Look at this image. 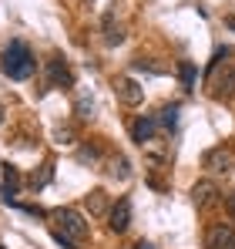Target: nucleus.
<instances>
[{
    "instance_id": "1",
    "label": "nucleus",
    "mask_w": 235,
    "mask_h": 249,
    "mask_svg": "<svg viewBox=\"0 0 235 249\" xmlns=\"http://www.w3.org/2000/svg\"><path fill=\"white\" fill-rule=\"evenodd\" d=\"M0 68H3V74H7L10 81H27V78H34V71H37V61H34L31 47L24 41H10L3 47V54H0Z\"/></svg>"
},
{
    "instance_id": "2",
    "label": "nucleus",
    "mask_w": 235,
    "mask_h": 249,
    "mask_svg": "<svg viewBox=\"0 0 235 249\" xmlns=\"http://www.w3.org/2000/svg\"><path fill=\"white\" fill-rule=\"evenodd\" d=\"M232 57V51H215V61H212V71H208V88H212V98L215 101H229L235 98V61H225Z\"/></svg>"
},
{
    "instance_id": "3",
    "label": "nucleus",
    "mask_w": 235,
    "mask_h": 249,
    "mask_svg": "<svg viewBox=\"0 0 235 249\" xmlns=\"http://www.w3.org/2000/svg\"><path fill=\"white\" fill-rule=\"evenodd\" d=\"M50 219H54V229H57V232H64L74 246H84V243H87L91 226H87V219L81 215L78 209L61 206V209H54V212H50Z\"/></svg>"
},
{
    "instance_id": "4",
    "label": "nucleus",
    "mask_w": 235,
    "mask_h": 249,
    "mask_svg": "<svg viewBox=\"0 0 235 249\" xmlns=\"http://www.w3.org/2000/svg\"><path fill=\"white\" fill-rule=\"evenodd\" d=\"M201 168H208L212 175H229L235 168V152L229 145H215L201 155Z\"/></svg>"
},
{
    "instance_id": "5",
    "label": "nucleus",
    "mask_w": 235,
    "mask_h": 249,
    "mask_svg": "<svg viewBox=\"0 0 235 249\" xmlns=\"http://www.w3.org/2000/svg\"><path fill=\"white\" fill-rule=\"evenodd\" d=\"M44 74H47V84L50 88H74V71H71V64L61 57V54H54L47 64H44Z\"/></svg>"
},
{
    "instance_id": "6",
    "label": "nucleus",
    "mask_w": 235,
    "mask_h": 249,
    "mask_svg": "<svg viewBox=\"0 0 235 249\" xmlns=\"http://www.w3.org/2000/svg\"><path fill=\"white\" fill-rule=\"evenodd\" d=\"M115 94H118V101L128 105V108H138V105L145 101V88L134 81V78H128V74L115 78Z\"/></svg>"
},
{
    "instance_id": "7",
    "label": "nucleus",
    "mask_w": 235,
    "mask_h": 249,
    "mask_svg": "<svg viewBox=\"0 0 235 249\" xmlns=\"http://www.w3.org/2000/svg\"><path fill=\"white\" fill-rule=\"evenodd\" d=\"M205 249H235V226L229 222H215L205 232Z\"/></svg>"
},
{
    "instance_id": "8",
    "label": "nucleus",
    "mask_w": 235,
    "mask_h": 249,
    "mask_svg": "<svg viewBox=\"0 0 235 249\" xmlns=\"http://www.w3.org/2000/svg\"><path fill=\"white\" fill-rule=\"evenodd\" d=\"M218 199H222V189H218L212 178H201V182H195V185H192V202H195L198 209L215 206Z\"/></svg>"
},
{
    "instance_id": "9",
    "label": "nucleus",
    "mask_w": 235,
    "mask_h": 249,
    "mask_svg": "<svg viewBox=\"0 0 235 249\" xmlns=\"http://www.w3.org/2000/svg\"><path fill=\"white\" fill-rule=\"evenodd\" d=\"M128 226H131V199H118L108 212V229L121 236V232H128Z\"/></svg>"
},
{
    "instance_id": "10",
    "label": "nucleus",
    "mask_w": 235,
    "mask_h": 249,
    "mask_svg": "<svg viewBox=\"0 0 235 249\" xmlns=\"http://www.w3.org/2000/svg\"><path fill=\"white\" fill-rule=\"evenodd\" d=\"M155 131H158V122H155V115H138L134 122H131V142L134 145H148L151 138H155Z\"/></svg>"
},
{
    "instance_id": "11",
    "label": "nucleus",
    "mask_w": 235,
    "mask_h": 249,
    "mask_svg": "<svg viewBox=\"0 0 235 249\" xmlns=\"http://www.w3.org/2000/svg\"><path fill=\"white\" fill-rule=\"evenodd\" d=\"M84 209H87L94 219H108V212H111V206H108V192H104V189L87 192V196H84Z\"/></svg>"
},
{
    "instance_id": "12",
    "label": "nucleus",
    "mask_w": 235,
    "mask_h": 249,
    "mask_svg": "<svg viewBox=\"0 0 235 249\" xmlns=\"http://www.w3.org/2000/svg\"><path fill=\"white\" fill-rule=\"evenodd\" d=\"M101 34H104V44H108V47H118V44L124 41V27L115 20V10H108V14L101 17Z\"/></svg>"
},
{
    "instance_id": "13",
    "label": "nucleus",
    "mask_w": 235,
    "mask_h": 249,
    "mask_svg": "<svg viewBox=\"0 0 235 249\" xmlns=\"http://www.w3.org/2000/svg\"><path fill=\"white\" fill-rule=\"evenodd\" d=\"M178 115H182V105H178V101H171V105H161V111L155 115V122H158V128L171 131V128L178 124Z\"/></svg>"
},
{
    "instance_id": "14",
    "label": "nucleus",
    "mask_w": 235,
    "mask_h": 249,
    "mask_svg": "<svg viewBox=\"0 0 235 249\" xmlns=\"http://www.w3.org/2000/svg\"><path fill=\"white\" fill-rule=\"evenodd\" d=\"M17 185H20V175H17V168L10 165V162H3V199L7 202H14V196H17Z\"/></svg>"
},
{
    "instance_id": "15",
    "label": "nucleus",
    "mask_w": 235,
    "mask_h": 249,
    "mask_svg": "<svg viewBox=\"0 0 235 249\" xmlns=\"http://www.w3.org/2000/svg\"><path fill=\"white\" fill-rule=\"evenodd\" d=\"M131 68H134V71H145V74H151V78L168 74V68H165V64H155L151 57H134V61H131Z\"/></svg>"
},
{
    "instance_id": "16",
    "label": "nucleus",
    "mask_w": 235,
    "mask_h": 249,
    "mask_svg": "<svg viewBox=\"0 0 235 249\" xmlns=\"http://www.w3.org/2000/svg\"><path fill=\"white\" fill-rule=\"evenodd\" d=\"M178 78H182V88H185V91H192V88H195V78H198L195 61H182V64H178Z\"/></svg>"
},
{
    "instance_id": "17",
    "label": "nucleus",
    "mask_w": 235,
    "mask_h": 249,
    "mask_svg": "<svg viewBox=\"0 0 235 249\" xmlns=\"http://www.w3.org/2000/svg\"><path fill=\"white\" fill-rule=\"evenodd\" d=\"M78 162H84V165H98L101 162V145H94V142H84L78 152Z\"/></svg>"
},
{
    "instance_id": "18",
    "label": "nucleus",
    "mask_w": 235,
    "mask_h": 249,
    "mask_svg": "<svg viewBox=\"0 0 235 249\" xmlns=\"http://www.w3.org/2000/svg\"><path fill=\"white\" fill-rule=\"evenodd\" d=\"M54 142L57 145H74L78 142V128L74 124H57L54 128Z\"/></svg>"
},
{
    "instance_id": "19",
    "label": "nucleus",
    "mask_w": 235,
    "mask_h": 249,
    "mask_svg": "<svg viewBox=\"0 0 235 249\" xmlns=\"http://www.w3.org/2000/svg\"><path fill=\"white\" fill-rule=\"evenodd\" d=\"M74 115H78V122H91L94 118V101L87 94H81L78 101H74Z\"/></svg>"
},
{
    "instance_id": "20",
    "label": "nucleus",
    "mask_w": 235,
    "mask_h": 249,
    "mask_svg": "<svg viewBox=\"0 0 235 249\" xmlns=\"http://www.w3.org/2000/svg\"><path fill=\"white\" fill-rule=\"evenodd\" d=\"M50 178H54V168H50V165H44L40 172H34V175H31V185H34V189H44V185H47Z\"/></svg>"
},
{
    "instance_id": "21",
    "label": "nucleus",
    "mask_w": 235,
    "mask_h": 249,
    "mask_svg": "<svg viewBox=\"0 0 235 249\" xmlns=\"http://www.w3.org/2000/svg\"><path fill=\"white\" fill-rule=\"evenodd\" d=\"M111 175H115V178H128V175H131L128 159H121V155H118V159H111Z\"/></svg>"
},
{
    "instance_id": "22",
    "label": "nucleus",
    "mask_w": 235,
    "mask_h": 249,
    "mask_svg": "<svg viewBox=\"0 0 235 249\" xmlns=\"http://www.w3.org/2000/svg\"><path fill=\"white\" fill-rule=\"evenodd\" d=\"M50 236H54V243H57V246H64V249H74V243H71V239H67L64 232H57V229H50Z\"/></svg>"
},
{
    "instance_id": "23",
    "label": "nucleus",
    "mask_w": 235,
    "mask_h": 249,
    "mask_svg": "<svg viewBox=\"0 0 235 249\" xmlns=\"http://www.w3.org/2000/svg\"><path fill=\"white\" fill-rule=\"evenodd\" d=\"M222 202H225V212L235 219V192H225V196H222Z\"/></svg>"
},
{
    "instance_id": "24",
    "label": "nucleus",
    "mask_w": 235,
    "mask_h": 249,
    "mask_svg": "<svg viewBox=\"0 0 235 249\" xmlns=\"http://www.w3.org/2000/svg\"><path fill=\"white\" fill-rule=\"evenodd\" d=\"M225 27H232V31H235V17H225Z\"/></svg>"
},
{
    "instance_id": "25",
    "label": "nucleus",
    "mask_w": 235,
    "mask_h": 249,
    "mask_svg": "<svg viewBox=\"0 0 235 249\" xmlns=\"http://www.w3.org/2000/svg\"><path fill=\"white\" fill-rule=\"evenodd\" d=\"M134 249H151V243H145V239H141V243H138Z\"/></svg>"
},
{
    "instance_id": "26",
    "label": "nucleus",
    "mask_w": 235,
    "mask_h": 249,
    "mask_svg": "<svg viewBox=\"0 0 235 249\" xmlns=\"http://www.w3.org/2000/svg\"><path fill=\"white\" fill-rule=\"evenodd\" d=\"M0 124H3V111H0Z\"/></svg>"
},
{
    "instance_id": "27",
    "label": "nucleus",
    "mask_w": 235,
    "mask_h": 249,
    "mask_svg": "<svg viewBox=\"0 0 235 249\" xmlns=\"http://www.w3.org/2000/svg\"><path fill=\"white\" fill-rule=\"evenodd\" d=\"M84 3H94V0H84Z\"/></svg>"
},
{
    "instance_id": "28",
    "label": "nucleus",
    "mask_w": 235,
    "mask_h": 249,
    "mask_svg": "<svg viewBox=\"0 0 235 249\" xmlns=\"http://www.w3.org/2000/svg\"><path fill=\"white\" fill-rule=\"evenodd\" d=\"M0 249H3V246H0Z\"/></svg>"
}]
</instances>
